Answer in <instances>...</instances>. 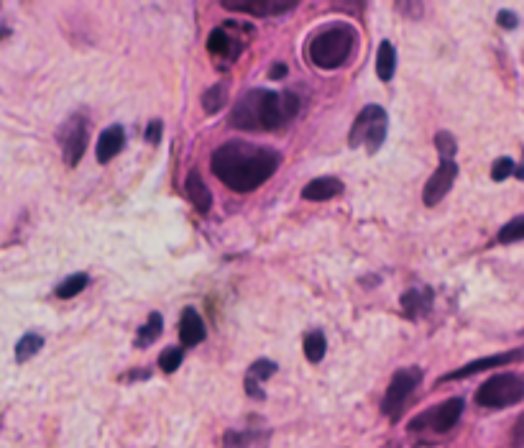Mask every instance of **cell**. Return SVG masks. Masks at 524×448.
I'll return each mask as SVG.
<instances>
[{"label": "cell", "mask_w": 524, "mask_h": 448, "mask_svg": "<svg viewBox=\"0 0 524 448\" xmlns=\"http://www.w3.org/2000/svg\"><path fill=\"white\" fill-rule=\"evenodd\" d=\"M282 154L251 141H225L210 157L213 175L233 192H254L277 175Z\"/></svg>", "instance_id": "obj_1"}, {"label": "cell", "mask_w": 524, "mask_h": 448, "mask_svg": "<svg viewBox=\"0 0 524 448\" xmlns=\"http://www.w3.org/2000/svg\"><path fill=\"white\" fill-rule=\"evenodd\" d=\"M300 113V98L294 93L248 90L231 111V126L241 131H277Z\"/></svg>", "instance_id": "obj_2"}, {"label": "cell", "mask_w": 524, "mask_h": 448, "mask_svg": "<svg viewBox=\"0 0 524 448\" xmlns=\"http://www.w3.org/2000/svg\"><path fill=\"white\" fill-rule=\"evenodd\" d=\"M356 47V31L348 24H330L328 29L312 36L307 57L320 70H340L351 59Z\"/></svg>", "instance_id": "obj_3"}, {"label": "cell", "mask_w": 524, "mask_h": 448, "mask_svg": "<svg viewBox=\"0 0 524 448\" xmlns=\"http://www.w3.org/2000/svg\"><path fill=\"white\" fill-rule=\"evenodd\" d=\"M386 131H389V116L381 105H366L353 121L351 134H348V146L351 149H366L369 154H376L384 146Z\"/></svg>", "instance_id": "obj_4"}, {"label": "cell", "mask_w": 524, "mask_h": 448, "mask_svg": "<svg viewBox=\"0 0 524 448\" xmlns=\"http://www.w3.org/2000/svg\"><path fill=\"white\" fill-rule=\"evenodd\" d=\"M524 400V377L517 372L494 374L476 390V405L486 410L512 408Z\"/></svg>", "instance_id": "obj_5"}, {"label": "cell", "mask_w": 524, "mask_h": 448, "mask_svg": "<svg viewBox=\"0 0 524 448\" xmlns=\"http://www.w3.org/2000/svg\"><path fill=\"white\" fill-rule=\"evenodd\" d=\"M420 382H422L420 367L397 369L392 382H389V387H386L384 400H381V413L392 420V423H397V420L402 418L404 408H407L409 397L415 395V390L420 387Z\"/></svg>", "instance_id": "obj_6"}, {"label": "cell", "mask_w": 524, "mask_h": 448, "mask_svg": "<svg viewBox=\"0 0 524 448\" xmlns=\"http://www.w3.org/2000/svg\"><path fill=\"white\" fill-rule=\"evenodd\" d=\"M463 400L461 397H453V400H445L440 405L430 410H422L420 415L409 420V431L412 433H448L453 431L455 423L461 420L463 415Z\"/></svg>", "instance_id": "obj_7"}, {"label": "cell", "mask_w": 524, "mask_h": 448, "mask_svg": "<svg viewBox=\"0 0 524 448\" xmlns=\"http://www.w3.org/2000/svg\"><path fill=\"white\" fill-rule=\"evenodd\" d=\"M87 134H90V128H87L85 116H72L70 121L59 128V146H62L64 162L70 164V167H75L82 159V154H85Z\"/></svg>", "instance_id": "obj_8"}, {"label": "cell", "mask_w": 524, "mask_h": 448, "mask_svg": "<svg viewBox=\"0 0 524 448\" xmlns=\"http://www.w3.org/2000/svg\"><path fill=\"white\" fill-rule=\"evenodd\" d=\"M455 180H458V164L455 159H448V162H440V167L435 169L430 175V180L425 182V190H422V203L427 208H435L440 200L453 190Z\"/></svg>", "instance_id": "obj_9"}, {"label": "cell", "mask_w": 524, "mask_h": 448, "mask_svg": "<svg viewBox=\"0 0 524 448\" xmlns=\"http://www.w3.org/2000/svg\"><path fill=\"white\" fill-rule=\"evenodd\" d=\"M522 359H524V349H512V351H504V354L484 356V359L468 361V364H463L461 369H455V372L445 374V377L440 379V382H448V379H463V377H473V374L489 372V369L504 367V364H514V361H522Z\"/></svg>", "instance_id": "obj_10"}, {"label": "cell", "mask_w": 524, "mask_h": 448, "mask_svg": "<svg viewBox=\"0 0 524 448\" xmlns=\"http://www.w3.org/2000/svg\"><path fill=\"white\" fill-rule=\"evenodd\" d=\"M233 29H236V24H225V26H218V29L210 34L208 39V52L213 54L215 59H238V54L243 52V39L241 36H233Z\"/></svg>", "instance_id": "obj_11"}, {"label": "cell", "mask_w": 524, "mask_h": 448, "mask_svg": "<svg viewBox=\"0 0 524 448\" xmlns=\"http://www.w3.org/2000/svg\"><path fill=\"white\" fill-rule=\"evenodd\" d=\"M225 11H236V13H248V16H287L289 11L297 8V3H279V0H246V3H233V0H225L223 3Z\"/></svg>", "instance_id": "obj_12"}, {"label": "cell", "mask_w": 524, "mask_h": 448, "mask_svg": "<svg viewBox=\"0 0 524 448\" xmlns=\"http://www.w3.org/2000/svg\"><path fill=\"white\" fill-rule=\"evenodd\" d=\"M277 369H279V367H277V364H274V361H271V359L254 361V364H251V369H248L246 379H243V387H246V395H251V397H254V400H264L266 392L261 390L259 384L266 382V379H269V377H274V374H277Z\"/></svg>", "instance_id": "obj_13"}, {"label": "cell", "mask_w": 524, "mask_h": 448, "mask_svg": "<svg viewBox=\"0 0 524 448\" xmlns=\"http://www.w3.org/2000/svg\"><path fill=\"white\" fill-rule=\"evenodd\" d=\"M271 433L264 428H246V431H225L223 448H269Z\"/></svg>", "instance_id": "obj_14"}, {"label": "cell", "mask_w": 524, "mask_h": 448, "mask_svg": "<svg viewBox=\"0 0 524 448\" xmlns=\"http://www.w3.org/2000/svg\"><path fill=\"white\" fill-rule=\"evenodd\" d=\"M123 146H126V131H123V126L105 128L98 139V149H95V154H98V162L108 164L110 159H116L118 154L123 152Z\"/></svg>", "instance_id": "obj_15"}, {"label": "cell", "mask_w": 524, "mask_h": 448, "mask_svg": "<svg viewBox=\"0 0 524 448\" xmlns=\"http://www.w3.org/2000/svg\"><path fill=\"white\" fill-rule=\"evenodd\" d=\"M343 195V182L338 177H317L310 185L302 187V198L310 200V203H325V200H333Z\"/></svg>", "instance_id": "obj_16"}, {"label": "cell", "mask_w": 524, "mask_h": 448, "mask_svg": "<svg viewBox=\"0 0 524 448\" xmlns=\"http://www.w3.org/2000/svg\"><path fill=\"white\" fill-rule=\"evenodd\" d=\"M432 297H435V292L430 287H412L402 295V313L412 320L422 318L425 313H430Z\"/></svg>", "instance_id": "obj_17"}, {"label": "cell", "mask_w": 524, "mask_h": 448, "mask_svg": "<svg viewBox=\"0 0 524 448\" xmlns=\"http://www.w3.org/2000/svg\"><path fill=\"white\" fill-rule=\"evenodd\" d=\"M202 338H205V323H202L200 313L195 308H185L182 318H179V344L197 346Z\"/></svg>", "instance_id": "obj_18"}, {"label": "cell", "mask_w": 524, "mask_h": 448, "mask_svg": "<svg viewBox=\"0 0 524 448\" xmlns=\"http://www.w3.org/2000/svg\"><path fill=\"white\" fill-rule=\"evenodd\" d=\"M185 190H187V198H190L192 205L197 208V213H202V216L210 213V208H213V192H210V187L205 185V180L200 177V172L192 169L185 180Z\"/></svg>", "instance_id": "obj_19"}, {"label": "cell", "mask_w": 524, "mask_h": 448, "mask_svg": "<svg viewBox=\"0 0 524 448\" xmlns=\"http://www.w3.org/2000/svg\"><path fill=\"white\" fill-rule=\"evenodd\" d=\"M397 72V49L392 41H381L379 52H376V75L381 82H389Z\"/></svg>", "instance_id": "obj_20"}, {"label": "cell", "mask_w": 524, "mask_h": 448, "mask_svg": "<svg viewBox=\"0 0 524 448\" xmlns=\"http://www.w3.org/2000/svg\"><path fill=\"white\" fill-rule=\"evenodd\" d=\"M228 80H220L218 85H213V88L205 90V95H202V111L208 113V116H215V113H220L225 108V103H228Z\"/></svg>", "instance_id": "obj_21"}, {"label": "cell", "mask_w": 524, "mask_h": 448, "mask_svg": "<svg viewBox=\"0 0 524 448\" xmlns=\"http://www.w3.org/2000/svg\"><path fill=\"white\" fill-rule=\"evenodd\" d=\"M164 331V318L159 313H151L149 318H146L144 326L139 328V333H136V349H146V346H151L156 341V338L162 336Z\"/></svg>", "instance_id": "obj_22"}, {"label": "cell", "mask_w": 524, "mask_h": 448, "mask_svg": "<svg viewBox=\"0 0 524 448\" xmlns=\"http://www.w3.org/2000/svg\"><path fill=\"white\" fill-rule=\"evenodd\" d=\"M41 349H44V338L36 336V333H26L16 344V361L18 364H26V361L34 359Z\"/></svg>", "instance_id": "obj_23"}, {"label": "cell", "mask_w": 524, "mask_h": 448, "mask_svg": "<svg viewBox=\"0 0 524 448\" xmlns=\"http://www.w3.org/2000/svg\"><path fill=\"white\" fill-rule=\"evenodd\" d=\"M325 351H328V341L320 331H312L305 336V356L310 364H320L325 359Z\"/></svg>", "instance_id": "obj_24"}, {"label": "cell", "mask_w": 524, "mask_h": 448, "mask_svg": "<svg viewBox=\"0 0 524 448\" xmlns=\"http://www.w3.org/2000/svg\"><path fill=\"white\" fill-rule=\"evenodd\" d=\"M87 285H90V277H87V274H72V277H67L62 285H57L54 295L62 297V300H70V297L80 295Z\"/></svg>", "instance_id": "obj_25"}, {"label": "cell", "mask_w": 524, "mask_h": 448, "mask_svg": "<svg viewBox=\"0 0 524 448\" xmlns=\"http://www.w3.org/2000/svg\"><path fill=\"white\" fill-rule=\"evenodd\" d=\"M524 239V216L512 218L509 223H504L499 231V241L501 244H514V241Z\"/></svg>", "instance_id": "obj_26"}, {"label": "cell", "mask_w": 524, "mask_h": 448, "mask_svg": "<svg viewBox=\"0 0 524 448\" xmlns=\"http://www.w3.org/2000/svg\"><path fill=\"white\" fill-rule=\"evenodd\" d=\"M435 149H438V154H440V162H448V159H453L455 152H458L455 136L448 134V131H440V134L435 136Z\"/></svg>", "instance_id": "obj_27"}, {"label": "cell", "mask_w": 524, "mask_h": 448, "mask_svg": "<svg viewBox=\"0 0 524 448\" xmlns=\"http://www.w3.org/2000/svg\"><path fill=\"white\" fill-rule=\"evenodd\" d=\"M182 364V349H164L162 356H159V369L164 374H174Z\"/></svg>", "instance_id": "obj_28"}, {"label": "cell", "mask_w": 524, "mask_h": 448, "mask_svg": "<svg viewBox=\"0 0 524 448\" xmlns=\"http://www.w3.org/2000/svg\"><path fill=\"white\" fill-rule=\"evenodd\" d=\"M514 172H517V167H514V159L501 157V159H496L494 167H491V180L504 182L509 175H514Z\"/></svg>", "instance_id": "obj_29"}, {"label": "cell", "mask_w": 524, "mask_h": 448, "mask_svg": "<svg viewBox=\"0 0 524 448\" xmlns=\"http://www.w3.org/2000/svg\"><path fill=\"white\" fill-rule=\"evenodd\" d=\"M162 131L164 123L159 121V118H154V121L146 126V139H149V144H159V141H162Z\"/></svg>", "instance_id": "obj_30"}, {"label": "cell", "mask_w": 524, "mask_h": 448, "mask_svg": "<svg viewBox=\"0 0 524 448\" xmlns=\"http://www.w3.org/2000/svg\"><path fill=\"white\" fill-rule=\"evenodd\" d=\"M496 21H499L501 29H507V31L517 29V24H519L517 13H512V11H501V13H499V18H496Z\"/></svg>", "instance_id": "obj_31"}, {"label": "cell", "mask_w": 524, "mask_h": 448, "mask_svg": "<svg viewBox=\"0 0 524 448\" xmlns=\"http://www.w3.org/2000/svg\"><path fill=\"white\" fill-rule=\"evenodd\" d=\"M514 443L519 448H524V415H519L517 425H514Z\"/></svg>", "instance_id": "obj_32"}, {"label": "cell", "mask_w": 524, "mask_h": 448, "mask_svg": "<svg viewBox=\"0 0 524 448\" xmlns=\"http://www.w3.org/2000/svg\"><path fill=\"white\" fill-rule=\"evenodd\" d=\"M269 77H271V80H282V77H287V64H282V62L274 64V67H271V72H269Z\"/></svg>", "instance_id": "obj_33"}, {"label": "cell", "mask_w": 524, "mask_h": 448, "mask_svg": "<svg viewBox=\"0 0 524 448\" xmlns=\"http://www.w3.org/2000/svg\"><path fill=\"white\" fill-rule=\"evenodd\" d=\"M149 377H151V372H149V369H139V372L128 374V377H126V382H133V379H149Z\"/></svg>", "instance_id": "obj_34"}]
</instances>
